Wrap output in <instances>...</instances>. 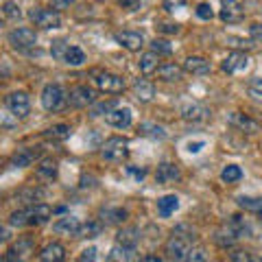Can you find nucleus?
<instances>
[{
    "mask_svg": "<svg viewBox=\"0 0 262 262\" xmlns=\"http://www.w3.org/2000/svg\"><path fill=\"white\" fill-rule=\"evenodd\" d=\"M140 136H146V138H155V140H162V138H166V131H164L162 125H155V122H142L140 127Z\"/></svg>",
    "mask_w": 262,
    "mask_h": 262,
    "instance_id": "c756f323",
    "label": "nucleus"
},
{
    "mask_svg": "<svg viewBox=\"0 0 262 262\" xmlns=\"http://www.w3.org/2000/svg\"><path fill=\"white\" fill-rule=\"evenodd\" d=\"M103 223H125L127 221V210L122 208H105L101 212Z\"/></svg>",
    "mask_w": 262,
    "mask_h": 262,
    "instance_id": "7c9ffc66",
    "label": "nucleus"
},
{
    "mask_svg": "<svg viewBox=\"0 0 262 262\" xmlns=\"http://www.w3.org/2000/svg\"><path fill=\"white\" fill-rule=\"evenodd\" d=\"M118 3L125 7V9H129V11H136L138 7H140V0H118Z\"/></svg>",
    "mask_w": 262,
    "mask_h": 262,
    "instance_id": "09e8293b",
    "label": "nucleus"
},
{
    "mask_svg": "<svg viewBox=\"0 0 262 262\" xmlns=\"http://www.w3.org/2000/svg\"><path fill=\"white\" fill-rule=\"evenodd\" d=\"M92 77H94V85L101 92H107V94L125 92V79L120 75H114V72H107V70H96Z\"/></svg>",
    "mask_w": 262,
    "mask_h": 262,
    "instance_id": "39448f33",
    "label": "nucleus"
},
{
    "mask_svg": "<svg viewBox=\"0 0 262 262\" xmlns=\"http://www.w3.org/2000/svg\"><path fill=\"white\" fill-rule=\"evenodd\" d=\"M201 146H203V142H190V144H188V151H190V153H199Z\"/></svg>",
    "mask_w": 262,
    "mask_h": 262,
    "instance_id": "864d4df0",
    "label": "nucleus"
},
{
    "mask_svg": "<svg viewBox=\"0 0 262 262\" xmlns=\"http://www.w3.org/2000/svg\"><path fill=\"white\" fill-rule=\"evenodd\" d=\"M182 118L184 120H190V122H206L210 118V110L206 107V105H201V103H184L182 105Z\"/></svg>",
    "mask_w": 262,
    "mask_h": 262,
    "instance_id": "ddd939ff",
    "label": "nucleus"
},
{
    "mask_svg": "<svg viewBox=\"0 0 262 262\" xmlns=\"http://www.w3.org/2000/svg\"><path fill=\"white\" fill-rule=\"evenodd\" d=\"M260 262H262V256H260Z\"/></svg>",
    "mask_w": 262,
    "mask_h": 262,
    "instance_id": "5fc2aeb1",
    "label": "nucleus"
},
{
    "mask_svg": "<svg viewBox=\"0 0 262 262\" xmlns=\"http://www.w3.org/2000/svg\"><path fill=\"white\" fill-rule=\"evenodd\" d=\"M247 232H249V227H247V223L243 221V216L234 214V216H229L225 223L216 229L214 243L221 245V247H232V245L238 241V238H243V236L247 234Z\"/></svg>",
    "mask_w": 262,
    "mask_h": 262,
    "instance_id": "7ed1b4c3",
    "label": "nucleus"
},
{
    "mask_svg": "<svg viewBox=\"0 0 262 262\" xmlns=\"http://www.w3.org/2000/svg\"><path fill=\"white\" fill-rule=\"evenodd\" d=\"M35 173H37L39 179H44V182H53V179L57 177V160L44 158L42 162H39V166H37Z\"/></svg>",
    "mask_w": 262,
    "mask_h": 262,
    "instance_id": "a878e982",
    "label": "nucleus"
},
{
    "mask_svg": "<svg viewBox=\"0 0 262 262\" xmlns=\"http://www.w3.org/2000/svg\"><path fill=\"white\" fill-rule=\"evenodd\" d=\"M79 262H96V247H88L81 251Z\"/></svg>",
    "mask_w": 262,
    "mask_h": 262,
    "instance_id": "a18cd8bd",
    "label": "nucleus"
},
{
    "mask_svg": "<svg viewBox=\"0 0 262 262\" xmlns=\"http://www.w3.org/2000/svg\"><path fill=\"white\" fill-rule=\"evenodd\" d=\"M260 221H262V214H260Z\"/></svg>",
    "mask_w": 262,
    "mask_h": 262,
    "instance_id": "6e6d98bb",
    "label": "nucleus"
},
{
    "mask_svg": "<svg viewBox=\"0 0 262 262\" xmlns=\"http://www.w3.org/2000/svg\"><path fill=\"white\" fill-rule=\"evenodd\" d=\"M66 260V247L59 243H48L39 251V262H63Z\"/></svg>",
    "mask_w": 262,
    "mask_h": 262,
    "instance_id": "412c9836",
    "label": "nucleus"
},
{
    "mask_svg": "<svg viewBox=\"0 0 262 262\" xmlns=\"http://www.w3.org/2000/svg\"><path fill=\"white\" fill-rule=\"evenodd\" d=\"M247 92L256 103H262V79H253L247 88Z\"/></svg>",
    "mask_w": 262,
    "mask_h": 262,
    "instance_id": "a19ab883",
    "label": "nucleus"
},
{
    "mask_svg": "<svg viewBox=\"0 0 262 262\" xmlns=\"http://www.w3.org/2000/svg\"><path fill=\"white\" fill-rule=\"evenodd\" d=\"M51 5H53V9H68L70 5H75V0H51Z\"/></svg>",
    "mask_w": 262,
    "mask_h": 262,
    "instance_id": "de8ad7c7",
    "label": "nucleus"
},
{
    "mask_svg": "<svg viewBox=\"0 0 262 262\" xmlns=\"http://www.w3.org/2000/svg\"><path fill=\"white\" fill-rule=\"evenodd\" d=\"M53 210L46 203H29L27 208L15 210L9 216V225L13 227H24V225H42L51 219Z\"/></svg>",
    "mask_w": 262,
    "mask_h": 262,
    "instance_id": "f03ea898",
    "label": "nucleus"
},
{
    "mask_svg": "<svg viewBox=\"0 0 262 262\" xmlns=\"http://www.w3.org/2000/svg\"><path fill=\"white\" fill-rule=\"evenodd\" d=\"M39 155H42V151L37 149H31V146H22V149H18L13 155H11V166H18V168H24V166H31L33 162H35Z\"/></svg>",
    "mask_w": 262,
    "mask_h": 262,
    "instance_id": "2eb2a0df",
    "label": "nucleus"
},
{
    "mask_svg": "<svg viewBox=\"0 0 262 262\" xmlns=\"http://www.w3.org/2000/svg\"><path fill=\"white\" fill-rule=\"evenodd\" d=\"M155 75H158L160 81H166V83H173V81H182V77H184V66H177V63H162Z\"/></svg>",
    "mask_w": 262,
    "mask_h": 262,
    "instance_id": "aec40b11",
    "label": "nucleus"
},
{
    "mask_svg": "<svg viewBox=\"0 0 262 262\" xmlns=\"http://www.w3.org/2000/svg\"><path fill=\"white\" fill-rule=\"evenodd\" d=\"M31 22L35 24L37 29H59L61 27V15L57 9H42V7H35V9L29 11Z\"/></svg>",
    "mask_w": 262,
    "mask_h": 262,
    "instance_id": "0eeeda50",
    "label": "nucleus"
},
{
    "mask_svg": "<svg viewBox=\"0 0 262 262\" xmlns=\"http://www.w3.org/2000/svg\"><path fill=\"white\" fill-rule=\"evenodd\" d=\"M7 39H9V44L15 48V51H29V48H33L37 44L35 31L29 29V27H18V29L9 31Z\"/></svg>",
    "mask_w": 262,
    "mask_h": 262,
    "instance_id": "1a4fd4ad",
    "label": "nucleus"
},
{
    "mask_svg": "<svg viewBox=\"0 0 262 262\" xmlns=\"http://www.w3.org/2000/svg\"><path fill=\"white\" fill-rule=\"evenodd\" d=\"M3 15L7 20H18L22 11H20V7L13 3V0H5V5H3Z\"/></svg>",
    "mask_w": 262,
    "mask_h": 262,
    "instance_id": "c9c22d12",
    "label": "nucleus"
},
{
    "mask_svg": "<svg viewBox=\"0 0 262 262\" xmlns=\"http://www.w3.org/2000/svg\"><path fill=\"white\" fill-rule=\"evenodd\" d=\"M105 122L116 129H127L131 125V110L129 107H116L112 110L107 116H105Z\"/></svg>",
    "mask_w": 262,
    "mask_h": 262,
    "instance_id": "a211bd4d",
    "label": "nucleus"
},
{
    "mask_svg": "<svg viewBox=\"0 0 262 262\" xmlns=\"http://www.w3.org/2000/svg\"><path fill=\"white\" fill-rule=\"evenodd\" d=\"M151 51L158 53V55H170V53H173V46H170L166 39H153V42H151Z\"/></svg>",
    "mask_w": 262,
    "mask_h": 262,
    "instance_id": "58836bf2",
    "label": "nucleus"
},
{
    "mask_svg": "<svg viewBox=\"0 0 262 262\" xmlns=\"http://www.w3.org/2000/svg\"><path fill=\"white\" fill-rule=\"evenodd\" d=\"M114 262H131L136 258V247H127V245H118L112 249V256H110Z\"/></svg>",
    "mask_w": 262,
    "mask_h": 262,
    "instance_id": "c85d7f7f",
    "label": "nucleus"
},
{
    "mask_svg": "<svg viewBox=\"0 0 262 262\" xmlns=\"http://www.w3.org/2000/svg\"><path fill=\"white\" fill-rule=\"evenodd\" d=\"M227 122L232 127H236V129H241V131H245V134H258L260 131V125L256 120H251L249 116H245V114H241V112H232L227 116Z\"/></svg>",
    "mask_w": 262,
    "mask_h": 262,
    "instance_id": "dca6fc26",
    "label": "nucleus"
},
{
    "mask_svg": "<svg viewBox=\"0 0 262 262\" xmlns=\"http://www.w3.org/2000/svg\"><path fill=\"white\" fill-rule=\"evenodd\" d=\"M101 155H103V160H107V162H125L129 158V142L125 138L114 136L110 140H105Z\"/></svg>",
    "mask_w": 262,
    "mask_h": 262,
    "instance_id": "423d86ee",
    "label": "nucleus"
},
{
    "mask_svg": "<svg viewBox=\"0 0 262 262\" xmlns=\"http://www.w3.org/2000/svg\"><path fill=\"white\" fill-rule=\"evenodd\" d=\"M127 170H129V173H131V175H134L136 179H142V177L146 175V170H144V168H134V166H129Z\"/></svg>",
    "mask_w": 262,
    "mask_h": 262,
    "instance_id": "8fccbe9b",
    "label": "nucleus"
},
{
    "mask_svg": "<svg viewBox=\"0 0 262 262\" xmlns=\"http://www.w3.org/2000/svg\"><path fill=\"white\" fill-rule=\"evenodd\" d=\"M68 103V94L63 92L59 83H48L42 90V105L46 112H61Z\"/></svg>",
    "mask_w": 262,
    "mask_h": 262,
    "instance_id": "20e7f679",
    "label": "nucleus"
},
{
    "mask_svg": "<svg viewBox=\"0 0 262 262\" xmlns=\"http://www.w3.org/2000/svg\"><path fill=\"white\" fill-rule=\"evenodd\" d=\"M68 42L66 39H57V42H53V46H51V53H53V57L55 59H59V61H63V55H66V51H68Z\"/></svg>",
    "mask_w": 262,
    "mask_h": 262,
    "instance_id": "e433bc0d",
    "label": "nucleus"
},
{
    "mask_svg": "<svg viewBox=\"0 0 262 262\" xmlns=\"http://www.w3.org/2000/svg\"><path fill=\"white\" fill-rule=\"evenodd\" d=\"M229 260H232V262H260V260H256L249 251H245V249H234L232 253H229Z\"/></svg>",
    "mask_w": 262,
    "mask_h": 262,
    "instance_id": "ea45409f",
    "label": "nucleus"
},
{
    "mask_svg": "<svg viewBox=\"0 0 262 262\" xmlns=\"http://www.w3.org/2000/svg\"><path fill=\"white\" fill-rule=\"evenodd\" d=\"M182 262H208L206 249H203V247H192L190 253H188V256H186Z\"/></svg>",
    "mask_w": 262,
    "mask_h": 262,
    "instance_id": "4c0bfd02",
    "label": "nucleus"
},
{
    "mask_svg": "<svg viewBox=\"0 0 262 262\" xmlns=\"http://www.w3.org/2000/svg\"><path fill=\"white\" fill-rule=\"evenodd\" d=\"M249 66V57L245 55L243 51H234L225 57V61L221 63V70L227 72V75H234V72H241Z\"/></svg>",
    "mask_w": 262,
    "mask_h": 262,
    "instance_id": "4468645a",
    "label": "nucleus"
},
{
    "mask_svg": "<svg viewBox=\"0 0 262 262\" xmlns=\"http://www.w3.org/2000/svg\"><path fill=\"white\" fill-rule=\"evenodd\" d=\"M103 232V221H96V219H90L88 223H81V229L77 234V238H94Z\"/></svg>",
    "mask_w": 262,
    "mask_h": 262,
    "instance_id": "cd10ccee",
    "label": "nucleus"
},
{
    "mask_svg": "<svg viewBox=\"0 0 262 262\" xmlns=\"http://www.w3.org/2000/svg\"><path fill=\"white\" fill-rule=\"evenodd\" d=\"M179 177H182V173H179V168L175 166L173 162L158 164V170H155V182L158 184H173V182H177Z\"/></svg>",
    "mask_w": 262,
    "mask_h": 262,
    "instance_id": "f3484780",
    "label": "nucleus"
},
{
    "mask_svg": "<svg viewBox=\"0 0 262 262\" xmlns=\"http://www.w3.org/2000/svg\"><path fill=\"white\" fill-rule=\"evenodd\" d=\"M219 15H221V20L227 22V24H238L245 18V9L238 0H223Z\"/></svg>",
    "mask_w": 262,
    "mask_h": 262,
    "instance_id": "f8f14e48",
    "label": "nucleus"
},
{
    "mask_svg": "<svg viewBox=\"0 0 262 262\" xmlns=\"http://www.w3.org/2000/svg\"><path fill=\"white\" fill-rule=\"evenodd\" d=\"M194 247V232L188 225H179L173 229V234H170V238L166 241V258L170 262H182L190 249Z\"/></svg>",
    "mask_w": 262,
    "mask_h": 262,
    "instance_id": "f257e3e1",
    "label": "nucleus"
},
{
    "mask_svg": "<svg viewBox=\"0 0 262 262\" xmlns=\"http://www.w3.org/2000/svg\"><path fill=\"white\" fill-rule=\"evenodd\" d=\"M249 35L253 44H262V22H256L249 27Z\"/></svg>",
    "mask_w": 262,
    "mask_h": 262,
    "instance_id": "c03bdc74",
    "label": "nucleus"
},
{
    "mask_svg": "<svg viewBox=\"0 0 262 262\" xmlns=\"http://www.w3.org/2000/svg\"><path fill=\"white\" fill-rule=\"evenodd\" d=\"M140 262H164L160 256H155V253H146L144 258H140Z\"/></svg>",
    "mask_w": 262,
    "mask_h": 262,
    "instance_id": "603ef678",
    "label": "nucleus"
},
{
    "mask_svg": "<svg viewBox=\"0 0 262 262\" xmlns=\"http://www.w3.org/2000/svg\"><path fill=\"white\" fill-rule=\"evenodd\" d=\"M238 206L247 212L262 214V196H238Z\"/></svg>",
    "mask_w": 262,
    "mask_h": 262,
    "instance_id": "473e14b6",
    "label": "nucleus"
},
{
    "mask_svg": "<svg viewBox=\"0 0 262 262\" xmlns=\"http://www.w3.org/2000/svg\"><path fill=\"white\" fill-rule=\"evenodd\" d=\"M138 241H140V229L138 227H122L116 236V243L127 245V247H136Z\"/></svg>",
    "mask_w": 262,
    "mask_h": 262,
    "instance_id": "bb28decb",
    "label": "nucleus"
},
{
    "mask_svg": "<svg viewBox=\"0 0 262 262\" xmlns=\"http://www.w3.org/2000/svg\"><path fill=\"white\" fill-rule=\"evenodd\" d=\"M134 94H136L138 101L149 103L151 98L155 96V85L151 83V81H146V79H138L134 83Z\"/></svg>",
    "mask_w": 262,
    "mask_h": 262,
    "instance_id": "5701e85b",
    "label": "nucleus"
},
{
    "mask_svg": "<svg viewBox=\"0 0 262 262\" xmlns=\"http://www.w3.org/2000/svg\"><path fill=\"white\" fill-rule=\"evenodd\" d=\"M184 70H186V72H190V75H199V77H201V75H208L212 68H210V61L206 59V57H196V55H192V57H186Z\"/></svg>",
    "mask_w": 262,
    "mask_h": 262,
    "instance_id": "4be33fe9",
    "label": "nucleus"
},
{
    "mask_svg": "<svg viewBox=\"0 0 262 262\" xmlns=\"http://www.w3.org/2000/svg\"><path fill=\"white\" fill-rule=\"evenodd\" d=\"M241 177H243V170H241V166H236V164H229V166L221 170V179H223L225 184H236V182H241Z\"/></svg>",
    "mask_w": 262,
    "mask_h": 262,
    "instance_id": "72a5a7b5",
    "label": "nucleus"
},
{
    "mask_svg": "<svg viewBox=\"0 0 262 262\" xmlns=\"http://www.w3.org/2000/svg\"><path fill=\"white\" fill-rule=\"evenodd\" d=\"M53 229H55V234L75 236V238H77V234H79V229H81V223H79L77 216H61V219L53 225Z\"/></svg>",
    "mask_w": 262,
    "mask_h": 262,
    "instance_id": "6ab92c4d",
    "label": "nucleus"
},
{
    "mask_svg": "<svg viewBox=\"0 0 262 262\" xmlns=\"http://www.w3.org/2000/svg\"><path fill=\"white\" fill-rule=\"evenodd\" d=\"M182 5H186V0H162V7L166 11H173V9H177V7H182Z\"/></svg>",
    "mask_w": 262,
    "mask_h": 262,
    "instance_id": "49530a36",
    "label": "nucleus"
},
{
    "mask_svg": "<svg viewBox=\"0 0 262 262\" xmlns=\"http://www.w3.org/2000/svg\"><path fill=\"white\" fill-rule=\"evenodd\" d=\"M94 101H96V94H94V90L88 88V85L72 88L70 94H68V103L77 110H83V107H88V105H92Z\"/></svg>",
    "mask_w": 262,
    "mask_h": 262,
    "instance_id": "9d476101",
    "label": "nucleus"
},
{
    "mask_svg": "<svg viewBox=\"0 0 262 262\" xmlns=\"http://www.w3.org/2000/svg\"><path fill=\"white\" fill-rule=\"evenodd\" d=\"M160 55L158 53H153V51H149V53H144V55H140V61H138V68H140V72L142 75H151V72H158V68H160Z\"/></svg>",
    "mask_w": 262,
    "mask_h": 262,
    "instance_id": "b1692460",
    "label": "nucleus"
},
{
    "mask_svg": "<svg viewBox=\"0 0 262 262\" xmlns=\"http://www.w3.org/2000/svg\"><path fill=\"white\" fill-rule=\"evenodd\" d=\"M196 15H199L201 20H212L214 18V11H212V7L208 3H199L196 5Z\"/></svg>",
    "mask_w": 262,
    "mask_h": 262,
    "instance_id": "37998d69",
    "label": "nucleus"
},
{
    "mask_svg": "<svg viewBox=\"0 0 262 262\" xmlns=\"http://www.w3.org/2000/svg\"><path fill=\"white\" fill-rule=\"evenodd\" d=\"M63 63L68 66H83L85 63V53L79 46H68V51L63 55Z\"/></svg>",
    "mask_w": 262,
    "mask_h": 262,
    "instance_id": "2f4dec72",
    "label": "nucleus"
},
{
    "mask_svg": "<svg viewBox=\"0 0 262 262\" xmlns=\"http://www.w3.org/2000/svg\"><path fill=\"white\" fill-rule=\"evenodd\" d=\"M177 208H179V199L175 194H164V196H160V199H158V214L164 216V219L173 214Z\"/></svg>",
    "mask_w": 262,
    "mask_h": 262,
    "instance_id": "393cba45",
    "label": "nucleus"
},
{
    "mask_svg": "<svg viewBox=\"0 0 262 262\" xmlns=\"http://www.w3.org/2000/svg\"><path fill=\"white\" fill-rule=\"evenodd\" d=\"M164 33H179V24H162Z\"/></svg>",
    "mask_w": 262,
    "mask_h": 262,
    "instance_id": "3c124183",
    "label": "nucleus"
},
{
    "mask_svg": "<svg viewBox=\"0 0 262 262\" xmlns=\"http://www.w3.org/2000/svg\"><path fill=\"white\" fill-rule=\"evenodd\" d=\"M5 107L9 110L15 118H27L31 114V98L27 92H11L5 96Z\"/></svg>",
    "mask_w": 262,
    "mask_h": 262,
    "instance_id": "6e6552de",
    "label": "nucleus"
},
{
    "mask_svg": "<svg viewBox=\"0 0 262 262\" xmlns=\"http://www.w3.org/2000/svg\"><path fill=\"white\" fill-rule=\"evenodd\" d=\"M112 110H116V101H107V103H98V105H96V107L92 110V116H101V114H105V116H107V114H110Z\"/></svg>",
    "mask_w": 262,
    "mask_h": 262,
    "instance_id": "79ce46f5",
    "label": "nucleus"
},
{
    "mask_svg": "<svg viewBox=\"0 0 262 262\" xmlns=\"http://www.w3.org/2000/svg\"><path fill=\"white\" fill-rule=\"evenodd\" d=\"M48 140H66V138L70 136V127L68 125H55V127H51L44 134Z\"/></svg>",
    "mask_w": 262,
    "mask_h": 262,
    "instance_id": "f704fd0d",
    "label": "nucleus"
},
{
    "mask_svg": "<svg viewBox=\"0 0 262 262\" xmlns=\"http://www.w3.org/2000/svg\"><path fill=\"white\" fill-rule=\"evenodd\" d=\"M114 39H116L122 48H127V51H131V53L140 51V48L144 46V35L142 33H138V31H118V33H114Z\"/></svg>",
    "mask_w": 262,
    "mask_h": 262,
    "instance_id": "9b49d317",
    "label": "nucleus"
}]
</instances>
